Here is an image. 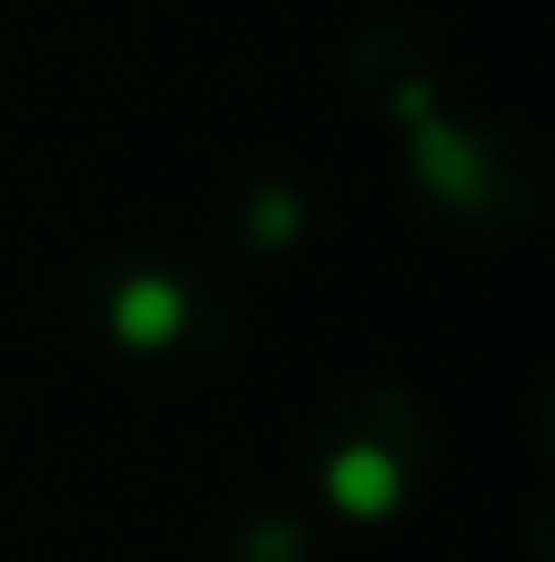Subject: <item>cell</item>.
I'll return each mask as SVG.
<instances>
[{
	"mask_svg": "<svg viewBox=\"0 0 555 562\" xmlns=\"http://www.w3.org/2000/svg\"><path fill=\"white\" fill-rule=\"evenodd\" d=\"M333 497H340L347 510L373 517V510H386V504L399 497V477H393V464H386L380 451H347V458L333 464Z\"/></svg>",
	"mask_w": 555,
	"mask_h": 562,
	"instance_id": "1",
	"label": "cell"
},
{
	"mask_svg": "<svg viewBox=\"0 0 555 562\" xmlns=\"http://www.w3.org/2000/svg\"><path fill=\"white\" fill-rule=\"evenodd\" d=\"M170 321H177V294L170 288H132L125 294V334L132 340H157V334H170Z\"/></svg>",
	"mask_w": 555,
	"mask_h": 562,
	"instance_id": "2",
	"label": "cell"
}]
</instances>
